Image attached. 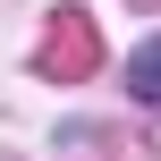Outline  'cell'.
Returning <instances> with one entry per match:
<instances>
[{
	"instance_id": "6da1fadb",
	"label": "cell",
	"mask_w": 161,
	"mask_h": 161,
	"mask_svg": "<svg viewBox=\"0 0 161 161\" xmlns=\"http://www.w3.org/2000/svg\"><path fill=\"white\" fill-rule=\"evenodd\" d=\"M127 93H136V102H153V110H161V34H153V42H136V51H127Z\"/></svg>"
}]
</instances>
